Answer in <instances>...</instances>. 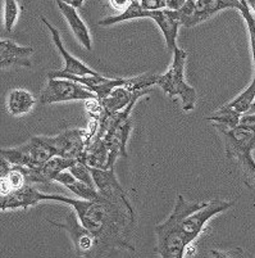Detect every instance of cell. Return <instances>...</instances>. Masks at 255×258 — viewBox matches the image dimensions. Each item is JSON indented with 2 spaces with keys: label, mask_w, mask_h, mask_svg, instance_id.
<instances>
[{
  "label": "cell",
  "mask_w": 255,
  "mask_h": 258,
  "mask_svg": "<svg viewBox=\"0 0 255 258\" xmlns=\"http://www.w3.org/2000/svg\"><path fill=\"white\" fill-rule=\"evenodd\" d=\"M44 201L59 202L73 207L81 224L97 236L100 257L111 255L117 250H136L130 241L136 225V211L131 203L112 202L104 197L97 201H85L45 193Z\"/></svg>",
  "instance_id": "cell-1"
},
{
  "label": "cell",
  "mask_w": 255,
  "mask_h": 258,
  "mask_svg": "<svg viewBox=\"0 0 255 258\" xmlns=\"http://www.w3.org/2000/svg\"><path fill=\"white\" fill-rule=\"evenodd\" d=\"M208 202H191L179 194L168 219L155 226V252L162 258H184L186 245L181 238V225L187 216L204 207Z\"/></svg>",
  "instance_id": "cell-2"
},
{
  "label": "cell",
  "mask_w": 255,
  "mask_h": 258,
  "mask_svg": "<svg viewBox=\"0 0 255 258\" xmlns=\"http://www.w3.org/2000/svg\"><path fill=\"white\" fill-rule=\"evenodd\" d=\"M172 53V63L165 74L159 75L158 86L169 98L179 97L182 103V109L185 112H190L195 108L198 102V93L185 81V69L189 53L179 46Z\"/></svg>",
  "instance_id": "cell-3"
},
{
  "label": "cell",
  "mask_w": 255,
  "mask_h": 258,
  "mask_svg": "<svg viewBox=\"0 0 255 258\" xmlns=\"http://www.w3.org/2000/svg\"><path fill=\"white\" fill-rule=\"evenodd\" d=\"M0 156L13 165L34 168L41 167L51 157L58 154L50 137H32L20 147L4 148L0 151Z\"/></svg>",
  "instance_id": "cell-4"
},
{
  "label": "cell",
  "mask_w": 255,
  "mask_h": 258,
  "mask_svg": "<svg viewBox=\"0 0 255 258\" xmlns=\"http://www.w3.org/2000/svg\"><path fill=\"white\" fill-rule=\"evenodd\" d=\"M46 221L68 234L77 257H100L97 236L81 224L73 207L67 212L60 222L51 219H46Z\"/></svg>",
  "instance_id": "cell-5"
},
{
  "label": "cell",
  "mask_w": 255,
  "mask_h": 258,
  "mask_svg": "<svg viewBox=\"0 0 255 258\" xmlns=\"http://www.w3.org/2000/svg\"><path fill=\"white\" fill-rule=\"evenodd\" d=\"M97 95L93 91L88 90L83 85L77 81L65 77H48L45 88L39 95V102L41 104H54L63 102H76V100L90 99Z\"/></svg>",
  "instance_id": "cell-6"
},
{
  "label": "cell",
  "mask_w": 255,
  "mask_h": 258,
  "mask_svg": "<svg viewBox=\"0 0 255 258\" xmlns=\"http://www.w3.org/2000/svg\"><path fill=\"white\" fill-rule=\"evenodd\" d=\"M222 134L224 142V151L228 159L241 158L255 149V122H241L236 127H224L214 125Z\"/></svg>",
  "instance_id": "cell-7"
},
{
  "label": "cell",
  "mask_w": 255,
  "mask_h": 258,
  "mask_svg": "<svg viewBox=\"0 0 255 258\" xmlns=\"http://www.w3.org/2000/svg\"><path fill=\"white\" fill-rule=\"evenodd\" d=\"M232 206L233 202L231 201H208L204 207L187 216L181 225V238L186 248L193 244L195 239L204 231L205 226L212 217L230 210Z\"/></svg>",
  "instance_id": "cell-8"
},
{
  "label": "cell",
  "mask_w": 255,
  "mask_h": 258,
  "mask_svg": "<svg viewBox=\"0 0 255 258\" xmlns=\"http://www.w3.org/2000/svg\"><path fill=\"white\" fill-rule=\"evenodd\" d=\"M58 156L69 159H81L88 147V133L85 128H67L55 137H50Z\"/></svg>",
  "instance_id": "cell-9"
},
{
  "label": "cell",
  "mask_w": 255,
  "mask_h": 258,
  "mask_svg": "<svg viewBox=\"0 0 255 258\" xmlns=\"http://www.w3.org/2000/svg\"><path fill=\"white\" fill-rule=\"evenodd\" d=\"M94 181L102 197L112 202L130 203L127 197V190L117 180L114 168H95L90 167Z\"/></svg>",
  "instance_id": "cell-10"
},
{
  "label": "cell",
  "mask_w": 255,
  "mask_h": 258,
  "mask_svg": "<svg viewBox=\"0 0 255 258\" xmlns=\"http://www.w3.org/2000/svg\"><path fill=\"white\" fill-rule=\"evenodd\" d=\"M44 201V193L35 189L31 182H27L18 189L12 190L7 196L0 197V210L2 212L9 210H27L37 206Z\"/></svg>",
  "instance_id": "cell-11"
},
{
  "label": "cell",
  "mask_w": 255,
  "mask_h": 258,
  "mask_svg": "<svg viewBox=\"0 0 255 258\" xmlns=\"http://www.w3.org/2000/svg\"><path fill=\"white\" fill-rule=\"evenodd\" d=\"M244 4H249L247 2L240 0H195L193 15L185 22V27H194L201 22H205L212 16L224 9H238Z\"/></svg>",
  "instance_id": "cell-12"
},
{
  "label": "cell",
  "mask_w": 255,
  "mask_h": 258,
  "mask_svg": "<svg viewBox=\"0 0 255 258\" xmlns=\"http://www.w3.org/2000/svg\"><path fill=\"white\" fill-rule=\"evenodd\" d=\"M34 48L18 45L9 39L0 40V66L2 70L11 67H26L31 69V55Z\"/></svg>",
  "instance_id": "cell-13"
},
{
  "label": "cell",
  "mask_w": 255,
  "mask_h": 258,
  "mask_svg": "<svg viewBox=\"0 0 255 258\" xmlns=\"http://www.w3.org/2000/svg\"><path fill=\"white\" fill-rule=\"evenodd\" d=\"M149 18L153 20L163 34L167 44L168 50L173 51L177 48V34H179L180 26H182L180 20L179 11L172 9H159V11H150Z\"/></svg>",
  "instance_id": "cell-14"
},
{
  "label": "cell",
  "mask_w": 255,
  "mask_h": 258,
  "mask_svg": "<svg viewBox=\"0 0 255 258\" xmlns=\"http://www.w3.org/2000/svg\"><path fill=\"white\" fill-rule=\"evenodd\" d=\"M40 21L44 23V25L48 27V30L51 34V39H53V43L57 46L58 51L62 55L63 60H64V66H63V70H60L62 72H65V74H71V75H77V76H83V75H97L98 72L95 70L90 69L89 66H86L85 63L81 62L79 59L74 58L71 53H69L67 49L64 48L62 41V37H60L59 31L55 29L54 26L51 25L45 17H40Z\"/></svg>",
  "instance_id": "cell-15"
},
{
  "label": "cell",
  "mask_w": 255,
  "mask_h": 258,
  "mask_svg": "<svg viewBox=\"0 0 255 258\" xmlns=\"http://www.w3.org/2000/svg\"><path fill=\"white\" fill-rule=\"evenodd\" d=\"M57 6L58 8H59L60 13L63 15V17L67 20V22H68L69 29L73 32L77 41H78L86 50H91V49H93V41H91L90 31H89V27L85 25L82 18L79 17V15L77 13V9L71 7L69 4L64 3L63 0H57Z\"/></svg>",
  "instance_id": "cell-16"
},
{
  "label": "cell",
  "mask_w": 255,
  "mask_h": 258,
  "mask_svg": "<svg viewBox=\"0 0 255 258\" xmlns=\"http://www.w3.org/2000/svg\"><path fill=\"white\" fill-rule=\"evenodd\" d=\"M147 90L144 91H131L126 86H117L111 91L108 97L102 99L103 107H104L105 113L113 114L117 112L123 111L132 100L139 99L140 97L145 95Z\"/></svg>",
  "instance_id": "cell-17"
},
{
  "label": "cell",
  "mask_w": 255,
  "mask_h": 258,
  "mask_svg": "<svg viewBox=\"0 0 255 258\" xmlns=\"http://www.w3.org/2000/svg\"><path fill=\"white\" fill-rule=\"evenodd\" d=\"M36 104V98L22 88L12 89L7 95V111L11 116L21 117L30 113Z\"/></svg>",
  "instance_id": "cell-18"
},
{
  "label": "cell",
  "mask_w": 255,
  "mask_h": 258,
  "mask_svg": "<svg viewBox=\"0 0 255 258\" xmlns=\"http://www.w3.org/2000/svg\"><path fill=\"white\" fill-rule=\"evenodd\" d=\"M55 181L67 187L69 191H72V193L76 197H78L79 199H85V201H97V199L102 198L99 190H98L97 187L91 186V185L86 184V182L77 180L69 170L62 171V172L55 177Z\"/></svg>",
  "instance_id": "cell-19"
},
{
  "label": "cell",
  "mask_w": 255,
  "mask_h": 258,
  "mask_svg": "<svg viewBox=\"0 0 255 258\" xmlns=\"http://www.w3.org/2000/svg\"><path fill=\"white\" fill-rule=\"evenodd\" d=\"M109 151L103 138L94 137V139L86 147L82 161L90 167L95 168H108Z\"/></svg>",
  "instance_id": "cell-20"
},
{
  "label": "cell",
  "mask_w": 255,
  "mask_h": 258,
  "mask_svg": "<svg viewBox=\"0 0 255 258\" xmlns=\"http://www.w3.org/2000/svg\"><path fill=\"white\" fill-rule=\"evenodd\" d=\"M149 13H150V11H146V9L142 8L140 2H137V0H132L131 6L128 7L126 11L121 12L119 15L103 18V20H100L99 22H98V25L111 26V25H116V23H119V22H125V21L149 18Z\"/></svg>",
  "instance_id": "cell-21"
},
{
  "label": "cell",
  "mask_w": 255,
  "mask_h": 258,
  "mask_svg": "<svg viewBox=\"0 0 255 258\" xmlns=\"http://www.w3.org/2000/svg\"><path fill=\"white\" fill-rule=\"evenodd\" d=\"M244 114L240 113L238 111H236L235 108L230 107L228 104H224L222 107H219L216 112L210 116L205 117L207 121L214 122L216 125L224 126V127H236L241 123V119H242Z\"/></svg>",
  "instance_id": "cell-22"
},
{
  "label": "cell",
  "mask_w": 255,
  "mask_h": 258,
  "mask_svg": "<svg viewBox=\"0 0 255 258\" xmlns=\"http://www.w3.org/2000/svg\"><path fill=\"white\" fill-rule=\"evenodd\" d=\"M254 99H255V72H254V76H252L251 84H250L244 91H241V93L238 94V97H236L235 99L231 100V102L227 103V104L230 105V107L235 108L236 111H238L240 113L246 114Z\"/></svg>",
  "instance_id": "cell-23"
},
{
  "label": "cell",
  "mask_w": 255,
  "mask_h": 258,
  "mask_svg": "<svg viewBox=\"0 0 255 258\" xmlns=\"http://www.w3.org/2000/svg\"><path fill=\"white\" fill-rule=\"evenodd\" d=\"M159 75L154 74H142L132 79H127L126 84L123 86L131 91H144L149 90L151 86L158 85Z\"/></svg>",
  "instance_id": "cell-24"
},
{
  "label": "cell",
  "mask_w": 255,
  "mask_h": 258,
  "mask_svg": "<svg viewBox=\"0 0 255 258\" xmlns=\"http://www.w3.org/2000/svg\"><path fill=\"white\" fill-rule=\"evenodd\" d=\"M242 172V180L247 187L255 189V158L252 153H247L237 159Z\"/></svg>",
  "instance_id": "cell-25"
},
{
  "label": "cell",
  "mask_w": 255,
  "mask_h": 258,
  "mask_svg": "<svg viewBox=\"0 0 255 258\" xmlns=\"http://www.w3.org/2000/svg\"><path fill=\"white\" fill-rule=\"evenodd\" d=\"M20 17V6L17 0H4V30L12 32Z\"/></svg>",
  "instance_id": "cell-26"
},
{
  "label": "cell",
  "mask_w": 255,
  "mask_h": 258,
  "mask_svg": "<svg viewBox=\"0 0 255 258\" xmlns=\"http://www.w3.org/2000/svg\"><path fill=\"white\" fill-rule=\"evenodd\" d=\"M68 170L71 171L72 175H73L77 180H79V181H82V182H86V184L91 185V186L97 187L95 181H94L93 173H91L90 166L86 165L82 159H77V161L74 162L73 165H72Z\"/></svg>",
  "instance_id": "cell-27"
},
{
  "label": "cell",
  "mask_w": 255,
  "mask_h": 258,
  "mask_svg": "<svg viewBox=\"0 0 255 258\" xmlns=\"http://www.w3.org/2000/svg\"><path fill=\"white\" fill-rule=\"evenodd\" d=\"M240 13L241 16H242V18L245 20V22H246L247 30H249L250 48H251L252 62H254V72H255V17L254 15H251V12H250L249 4H244V6L241 7Z\"/></svg>",
  "instance_id": "cell-28"
},
{
  "label": "cell",
  "mask_w": 255,
  "mask_h": 258,
  "mask_svg": "<svg viewBox=\"0 0 255 258\" xmlns=\"http://www.w3.org/2000/svg\"><path fill=\"white\" fill-rule=\"evenodd\" d=\"M85 112L91 119H97L100 121L103 116H104V107H103L102 102L95 98H90V99L85 100Z\"/></svg>",
  "instance_id": "cell-29"
},
{
  "label": "cell",
  "mask_w": 255,
  "mask_h": 258,
  "mask_svg": "<svg viewBox=\"0 0 255 258\" xmlns=\"http://www.w3.org/2000/svg\"><path fill=\"white\" fill-rule=\"evenodd\" d=\"M140 4L146 11H159L167 8V0H140Z\"/></svg>",
  "instance_id": "cell-30"
},
{
  "label": "cell",
  "mask_w": 255,
  "mask_h": 258,
  "mask_svg": "<svg viewBox=\"0 0 255 258\" xmlns=\"http://www.w3.org/2000/svg\"><path fill=\"white\" fill-rule=\"evenodd\" d=\"M208 255L209 257H238V255H242V249L241 248H236V249L224 250V252L218 249H212Z\"/></svg>",
  "instance_id": "cell-31"
},
{
  "label": "cell",
  "mask_w": 255,
  "mask_h": 258,
  "mask_svg": "<svg viewBox=\"0 0 255 258\" xmlns=\"http://www.w3.org/2000/svg\"><path fill=\"white\" fill-rule=\"evenodd\" d=\"M132 3V0H109V4L113 9L118 11L119 13L128 8Z\"/></svg>",
  "instance_id": "cell-32"
},
{
  "label": "cell",
  "mask_w": 255,
  "mask_h": 258,
  "mask_svg": "<svg viewBox=\"0 0 255 258\" xmlns=\"http://www.w3.org/2000/svg\"><path fill=\"white\" fill-rule=\"evenodd\" d=\"M187 0H167V8L172 11H179L180 8L185 6Z\"/></svg>",
  "instance_id": "cell-33"
},
{
  "label": "cell",
  "mask_w": 255,
  "mask_h": 258,
  "mask_svg": "<svg viewBox=\"0 0 255 258\" xmlns=\"http://www.w3.org/2000/svg\"><path fill=\"white\" fill-rule=\"evenodd\" d=\"M63 2H64V3H67V4H69V6L73 7V8L78 9V8H81V7H82V4H83V2H85V0H63Z\"/></svg>",
  "instance_id": "cell-34"
},
{
  "label": "cell",
  "mask_w": 255,
  "mask_h": 258,
  "mask_svg": "<svg viewBox=\"0 0 255 258\" xmlns=\"http://www.w3.org/2000/svg\"><path fill=\"white\" fill-rule=\"evenodd\" d=\"M246 114H255V99L252 100L251 105H250V109L247 111Z\"/></svg>",
  "instance_id": "cell-35"
},
{
  "label": "cell",
  "mask_w": 255,
  "mask_h": 258,
  "mask_svg": "<svg viewBox=\"0 0 255 258\" xmlns=\"http://www.w3.org/2000/svg\"><path fill=\"white\" fill-rule=\"evenodd\" d=\"M240 2H247V0H240Z\"/></svg>",
  "instance_id": "cell-36"
},
{
  "label": "cell",
  "mask_w": 255,
  "mask_h": 258,
  "mask_svg": "<svg viewBox=\"0 0 255 258\" xmlns=\"http://www.w3.org/2000/svg\"><path fill=\"white\" fill-rule=\"evenodd\" d=\"M254 158H255V157H254Z\"/></svg>",
  "instance_id": "cell-37"
}]
</instances>
